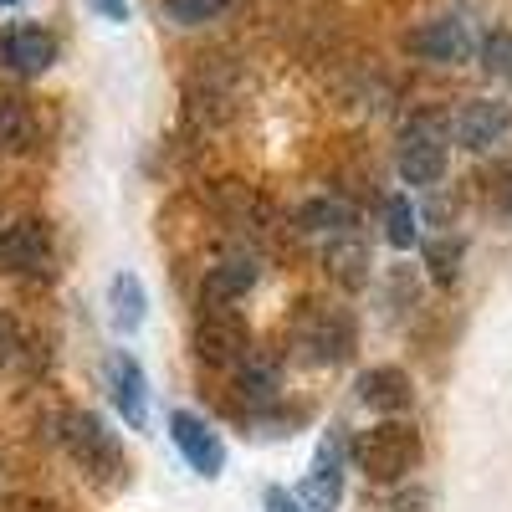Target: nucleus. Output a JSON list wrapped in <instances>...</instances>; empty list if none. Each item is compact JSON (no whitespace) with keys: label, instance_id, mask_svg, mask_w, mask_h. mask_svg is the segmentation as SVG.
<instances>
[{"label":"nucleus","instance_id":"1","mask_svg":"<svg viewBox=\"0 0 512 512\" xmlns=\"http://www.w3.org/2000/svg\"><path fill=\"white\" fill-rule=\"evenodd\" d=\"M420 456H425L420 431H415V425H400V420H379L374 431H364L354 441V466L369 482H379V487L405 482L420 466Z\"/></svg>","mask_w":512,"mask_h":512},{"label":"nucleus","instance_id":"2","mask_svg":"<svg viewBox=\"0 0 512 512\" xmlns=\"http://www.w3.org/2000/svg\"><path fill=\"white\" fill-rule=\"evenodd\" d=\"M62 441H67L72 461L88 477H118L123 472V446H118V436L108 431L93 410H72L62 420Z\"/></svg>","mask_w":512,"mask_h":512},{"label":"nucleus","instance_id":"3","mask_svg":"<svg viewBox=\"0 0 512 512\" xmlns=\"http://www.w3.org/2000/svg\"><path fill=\"white\" fill-rule=\"evenodd\" d=\"M292 349L303 364H338L354 349V323L338 308H308L303 323H292Z\"/></svg>","mask_w":512,"mask_h":512},{"label":"nucleus","instance_id":"4","mask_svg":"<svg viewBox=\"0 0 512 512\" xmlns=\"http://www.w3.org/2000/svg\"><path fill=\"white\" fill-rule=\"evenodd\" d=\"M52 226L47 221H11L6 231H0V272L6 277H41L52 267Z\"/></svg>","mask_w":512,"mask_h":512},{"label":"nucleus","instance_id":"5","mask_svg":"<svg viewBox=\"0 0 512 512\" xmlns=\"http://www.w3.org/2000/svg\"><path fill=\"white\" fill-rule=\"evenodd\" d=\"M400 180L405 185H420V190H431L446 180V134H441V123L436 118H420L410 134L400 139Z\"/></svg>","mask_w":512,"mask_h":512},{"label":"nucleus","instance_id":"6","mask_svg":"<svg viewBox=\"0 0 512 512\" xmlns=\"http://www.w3.org/2000/svg\"><path fill=\"white\" fill-rule=\"evenodd\" d=\"M195 349L205 364H226L236 369L246 354H251V328L236 308H205L200 323H195Z\"/></svg>","mask_w":512,"mask_h":512},{"label":"nucleus","instance_id":"7","mask_svg":"<svg viewBox=\"0 0 512 512\" xmlns=\"http://www.w3.org/2000/svg\"><path fill=\"white\" fill-rule=\"evenodd\" d=\"M297 502H303L308 512H338V502H344V436L328 431L313 451V466L303 487H297Z\"/></svg>","mask_w":512,"mask_h":512},{"label":"nucleus","instance_id":"8","mask_svg":"<svg viewBox=\"0 0 512 512\" xmlns=\"http://www.w3.org/2000/svg\"><path fill=\"white\" fill-rule=\"evenodd\" d=\"M512 128V103H497V98H472V103H461L456 118H451V139L461 149H492L502 144V134Z\"/></svg>","mask_w":512,"mask_h":512},{"label":"nucleus","instance_id":"9","mask_svg":"<svg viewBox=\"0 0 512 512\" xmlns=\"http://www.w3.org/2000/svg\"><path fill=\"white\" fill-rule=\"evenodd\" d=\"M169 441H175V451L190 461V472H200V477H221L226 446H221V436L210 431L200 415H190V410H175V415H169Z\"/></svg>","mask_w":512,"mask_h":512},{"label":"nucleus","instance_id":"10","mask_svg":"<svg viewBox=\"0 0 512 512\" xmlns=\"http://www.w3.org/2000/svg\"><path fill=\"white\" fill-rule=\"evenodd\" d=\"M410 52L425 57V62L451 67V62H466V57L477 52V36H472V26H466V21L441 16V21H425L420 31H410Z\"/></svg>","mask_w":512,"mask_h":512},{"label":"nucleus","instance_id":"11","mask_svg":"<svg viewBox=\"0 0 512 512\" xmlns=\"http://www.w3.org/2000/svg\"><path fill=\"white\" fill-rule=\"evenodd\" d=\"M0 62L21 77H36L57 62V36L47 26H11L0 31Z\"/></svg>","mask_w":512,"mask_h":512},{"label":"nucleus","instance_id":"12","mask_svg":"<svg viewBox=\"0 0 512 512\" xmlns=\"http://www.w3.org/2000/svg\"><path fill=\"white\" fill-rule=\"evenodd\" d=\"M108 390H113L118 415L134 425V431H144V420H149V379H144V369H139L134 354H113V364H108Z\"/></svg>","mask_w":512,"mask_h":512},{"label":"nucleus","instance_id":"13","mask_svg":"<svg viewBox=\"0 0 512 512\" xmlns=\"http://www.w3.org/2000/svg\"><path fill=\"white\" fill-rule=\"evenodd\" d=\"M359 400H364L374 415H400V410H410V400H415L410 374H405V369H395V364L369 369V374L359 379Z\"/></svg>","mask_w":512,"mask_h":512},{"label":"nucleus","instance_id":"14","mask_svg":"<svg viewBox=\"0 0 512 512\" xmlns=\"http://www.w3.org/2000/svg\"><path fill=\"white\" fill-rule=\"evenodd\" d=\"M256 277H262V267H256L251 256H231V262L210 267V277H205V287H200L205 308H231L236 297H246V292L256 287Z\"/></svg>","mask_w":512,"mask_h":512},{"label":"nucleus","instance_id":"15","mask_svg":"<svg viewBox=\"0 0 512 512\" xmlns=\"http://www.w3.org/2000/svg\"><path fill=\"white\" fill-rule=\"evenodd\" d=\"M144 318H149V297H144V282L134 277V272H118L113 282H108V323H113V333H139L144 328Z\"/></svg>","mask_w":512,"mask_h":512},{"label":"nucleus","instance_id":"16","mask_svg":"<svg viewBox=\"0 0 512 512\" xmlns=\"http://www.w3.org/2000/svg\"><path fill=\"white\" fill-rule=\"evenodd\" d=\"M359 216H354V205L349 200H308L303 210H297V231H308V236H354Z\"/></svg>","mask_w":512,"mask_h":512},{"label":"nucleus","instance_id":"17","mask_svg":"<svg viewBox=\"0 0 512 512\" xmlns=\"http://www.w3.org/2000/svg\"><path fill=\"white\" fill-rule=\"evenodd\" d=\"M328 272H333V282L338 287H364L369 282V246L359 241V236H333V246H328Z\"/></svg>","mask_w":512,"mask_h":512},{"label":"nucleus","instance_id":"18","mask_svg":"<svg viewBox=\"0 0 512 512\" xmlns=\"http://www.w3.org/2000/svg\"><path fill=\"white\" fill-rule=\"evenodd\" d=\"M461 256H466V246H461L456 236H446V241H425V246H420L425 272H431V282H441V287H451V282H456Z\"/></svg>","mask_w":512,"mask_h":512},{"label":"nucleus","instance_id":"19","mask_svg":"<svg viewBox=\"0 0 512 512\" xmlns=\"http://www.w3.org/2000/svg\"><path fill=\"white\" fill-rule=\"evenodd\" d=\"M36 134V123H31V108L21 98H0V149H26Z\"/></svg>","mask_w":512,"mask_h":512},{"label":"nucleus","instance_id":"20","mask_svg":"<svg viewBox=\"0 0 512 512\" xmlns=\"http://www.w3.org/2000/svg\"><path fill=\"white\" fill-rule=\"evenodd\" d=\"M236 379H241V395H251L256 405H267V400H277V364L272 359H262L256 364L251 354L236 364Z\"/></svg>","mask_w":512,"mask_h":512},{"label":"nucleus","instance_id":"21","mask_svg":"<svg viewBox=\"0 0 512 512\" xmlns=\"http://www.w3.org/2000/svg\"><path fill=\"white\" fill-rule=\"evenodd\" d=\"M226 6L231 0H159V16L169 26H205V21H216Z\"/></svg>","mask_w":512,"mask_h":512},{"label":"nucleus","instance_id":"22","mask_svg":"<svg viewBox=\"0 0 512 512\" xmlns=\"http://www.w3.org/2000/svg\"><path fill=\"white\" fill-rule=\"evenodd\" d=\"M415 210H410V200L405 195H390L384 200V241L390 246H400V251H410L415 246Z\"/></svg>","mask_w":512,"mask_h":512},{"label":"nucleus","instance_id":"23","mask_svg":"<svg viewBox=\"0 0 512 512\" xmlns=\"http://www.w3.org/2000/svg\"><path fill=\"white\" fill-rule=\"evenodd\" d=\"M482 67L502 82H512V31H497L482 41Z\"/></svg>","mask_w":512,"mask_h":512},{"label":"nucleus","instance_id":"24","mask_svg":"<svg viewBox=\"0 0 512 512\" xmlns=\"http://www.w3.org/2000/svg\"><path fill=\"white\" fill-rule=\"evenodd\" d=\"M16 349H21L16 323H11V318H0V364H11V359H16Z\"/></svg>","mask_w":512,"mask_h":512},{"label":"nucleus","instance_id":"25","mask_svg":"<svg viewBox=\"0 0 512 512\" xmlns=\"http://www.w3.org/2000/svg\"><path fill=\"white\" fill-rule=\"evenodd\" d=\"M267 512H308V507L297 502L292 492H282V487H267Z\"/></svg>","mask_w":512,"mask_h":512},{"label":"nucleus","instance_id":"26","mask_svg":"<svg viewBox=\"0 0 512 512\" xmlns=\"http://www.w3.org/2000/svg\"><path fill=\"white\" fill-rule=\"evenodd\" d=\"M93 6H98V16H103V21H113V26H123V21H128V0H93Z\"/></svg>","mask_w":512,"mask_h":512},{"label":"nucleus","instance_id":"27","mask_svg":"<svg viewBox=\"0 0 512 512\" xmlns=\"http://www.w3.org/2000/svg\"><path fill=\"white\" fill-rule=\"evenodd\" d=\"M11 6H21V0H0V11H11Z\"/></svg>","mask_w":512,"mask_h":512},{"label":"nucleus","instance_id":"28","mask_svg":"<svg viewBox=\"0 0 512 512\" xmlns=\"http://www.w3.org/2000/svg\"><path fill=\"white\" fill-rule=\"evenodd\" d=\"M507 210H512V190H507Z\"/></svg>","mask_w":512,"mask_h":512}]
</instances>
